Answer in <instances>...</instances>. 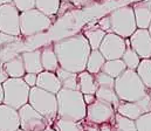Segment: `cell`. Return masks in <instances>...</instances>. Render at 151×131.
Returning <instances> with one entry per match:
<instances>
[{
    "instance_id": "cell-1",
    "label": "cell",
    "mask_w": 151,
    "mask_h": 131,
    "mask_svg": "<svg viewBox=\"0 0 151 131\" xmlns=\"http://www.w3.org/2000/svg\"><path fill=\"white\" fill-rule=\"evenodd\" d=\"M60 68L73 73L86 70V64L91 48L82 33L62 38L53 44Z\"/></svg>"
},
{
    "instance_id": "cell-2",
    "label": "cell",
    "mask_w": 151,
    "mask_h": 131,
    "mask_svg": "<svg viewBox=\"0 0 151 131\" xmlns=\"http://www.w3.org/2000/svg\"><path fill=\"white\" fill-rule=\"evenodd\" d=\"M58 117L80 122L86 118L87 105L83 100V94L78 90L62 88L56 94Z\"/></svg>"
},
{
    "instance_id": "cell-3",
    "label": "cell",
    "mask_w": 151,
    "mask_h": 131,
    "mask_svg": "<svg viewBox=\"0 0 151 131\" xmlns=\"http://www.w3.org/2000/svg\"><path fill=\"white\" fill-rule=\"evenodd\" d=\"M115 91L122 102H136L149 95V89L143 84L136 70L127 69L115 79Z\"/></svg>"
},
{
    "instance_id": "cell-4",
    "label": "cell",
    "mask_w": 151,
    "mask_h": 131,
    "mask_svg": "<svg viewBox=\"0 0 151 131\" xmlns=\"http://www.w3.org/2000/svg\"><path fill=\"white\" fill-rule=\"evenodd\" d=\"M28 104H31L40 115L48 121L49 125H53L58 117V102L55 94L48 92L37 86L32 87L29 90Z\"/></svg>"
},
{
    "instance_id": "cell-5",
    "label": "cell",
    "mask_w": 151,
    "mask_h": 131,
    "mask_svg": "<svg viewBox=\"0 0 151 131\" xmlns=\"http://www.w3.org/2000/svg\"><path fill=\"white\" fill-rule=\"evenodd\" d=\"M110 33H115L124 39H129L137 29L132 6H122L109 14Z\"/></svg>"
},
{
    "instance_id": "cell-6",
    "label": "cell",
    "mask_w": 151,
    "mask_h": 131,
    "mask_svg": "<svg viewBox=\"0 0 151 131\" xmlns=\"http://www.w3.org/2000/svg\"><path fill=\"white\" fill-rule=\"evenodd\" d=\"M4 104L19 110L28 103L31 87L26 84L22 77H8L4 83Z\"/></svg>"
},
{
    "instance_id": "cell-7",
    "label": "cell",
    "mask_w": 151,
    "mask_h": 131,
    "mask_svg": "<svg viewBox=\"0 0 151 131\" xmlns=\"http://www.w3.org/2000/svg\"><path fill=\"white\" fill-rule=\"evenodd\" d=\"M52 26L50 16L43 14L37 8L20 12V34L33 37L47 32Z\"/></svg>"
},
{
    "instance_id": "cell-8",
    "label": "cell",
    "mask_w": 151,
    "mask_h": 131,
    "mask_svg": "<svg viewBox=\"0 0 151 131\" xmlns=\"http://www.w3.org/2000/svg\"><path fill=\"white\" fill-rule=\"evenodd\" d=\"M0 32L13 37L20 35V12L13 2L0 6Z\"/></svg>"
},
{
    "instance_id": "cell-9",
    "label": "cell",
    "mask_w": 151,
    "mask_h": 131,
    "mask_svg": "<svg viewBox=\"0 0 151 131\" xmlns=\"http://www.w3.org/2000/svg\"><path fill=\"white\" fill-rule=\"evenodd\" d=\"M20 129L24 131H40L49 125L48 121L31 105L25 104L19 110Z\"/></svg>"
},
{
    "instance_id": "cell-10",
    "label": "cell",
    "mask_w": 151,
    "mask_h": 131,
    "mask_svg": "<svg viewBox=\"0 0 151 131\" xmlns=\"http://www.w3.org/2000/svg\"><path fill=\"white\" fill-rule=\"evenodd\" d=\"M115 115H116V110L113 105L96 100L90 105H87L86 120L99 125L103 123L113 124L115 121Z\"/></svg>"
},
{
    "instance_id": "cell-11",
    "label": "cell",
    "mask_w": 151,
    "mask_h": 131,
    "mask_svg": "<svg viewBox=\"0 0 151 131\" xmlns=\"http://www.w3.org/2000/svg\"><path fill=\"white\" fill-rule=\"evenodd\" d=\"M125 48L127 44L124 38L115 33H107L99 47V50L106 60H116L122 59Z\"/></svg>"
},
{
    "instance_id": "cell-12",
    "label": "cell",
    "mask_w": 151,
    "mask_h": 131,
    "mask_svg": "<svg viewBox=\"0 0 151 131\" xmlns=\"http://www.w3.org/2000/svg\"><path fill=\"white\" fill-rule=\"evenodd\" d=\"M151 111V100L148 96H145L144 98L136 101V102H119V105L116 109V112L128 117L132 121H136L138 117H141L142 115L150 112Z\"/></svg>"
},
{
    "instance_id": "cell-13",
    "label": "cell",
    "mask_w": 151,
    "mask_h": 131,
    "mask_svg": "<svg viewBox=\"0 0 151 131\" xmlns=\"http://www.w3.org/2000/svg\"><path fill=\"white\" fill-rule=\"evenodd\" d=\"M129 41L141 59H151V35L148 29L137 28L129 38Z\"/></svg>"
},
{
    "instance_id": "cell-14",
    "label": "cell",
    "mask_w": 151,
    "mask_h": 131,
    "mask_svg": "<svg viewBox=\"0 0 151 131\" xmlns=\"http://www.w3.org/2000/svg\"><path fill=\"white\" fill-rule=\"evenodd\" d=\"M18 129H20L18 110L1 103L0 104V131H15Z\"/></svg>"
},
{
    "instance_id": "cell-15",
    "label": "cell",
    "mask_w": 151,
    "mask_h": 131,
    "mask_svg": "<svg viewBox=\"0 0 151 131\" xmlns=\"http://www.w3.org/2000/svg\"><path fill=\"white\" fill-rule=\"evenodd\" d=\"M37 87L41 88L48 92L55 94V95L62 89L61 82L58 79L56 74L52 73V72H47V70H43V72L38 74Z\"/></svg>"
},
{
    "instance_id": "cell-16",
    "label": "cell",
    "mask_w": 151,
    "mask_h": 131,
    "mask_svg": "<svg viewBox=\"0 0 151 131\" xmlns=\"http://www.w3.org/2000/svg\"><path fill=\"white\" fill-rule=\"evenodd\" d=\"M21 57L24 61V67L26 73L39 74L43 72L42 63H41V49L24 52L21 54Z\"/></svg>"
},
{
    "instance_id": "cell-17",
    "label": "cell",
    "mask_w": 151,
    "mask_h": 131,
    "mask_svg": "<svg viewBox=\"0 0 151 131\" xmlns=\"http://www.w3.org/2000/svg\"><path fill=\"white\" fill-rule=\"evenodd\" d=\"M136 26L141 29H148L151 22V9L147 6L145 1H138L132 5Z\"/></svg>"
},
{
    "instance_id": "cell-18",
    "label": "cell",
    "mask_w": 151,
    "mask_h": 131,
    "mask_svg": "<svg viewBox=\"0 0 151 131\" xmlns=\"http://www.w3.org/2000/svg\"><path fill=\"white\" fill-rule=\"evenodd\" d=\"M2 69L7 74L8 77H22L26 74L25 67H24V61L21 57V54L14 55L9 60L5 61L2 63Z\"/></svg>"
},
{
    "instance_id": "cell-19",
    "label": "cell",
    "mask_w": 151,
    "mask_h": 131,
    "mask_svg": "<svg viewBox=\"0 0 151 131\" xmlns=\"http://www.w3.org/2000/svg\"><path fill=\"white\" fill-rule=\"evenodd\" d=\"M41 63H42L43 70L52 72V73H55L58 70V68L60 67L56 54L53 48V44L45 46L41 49Z\"/></svg>"
},
{
    "instance_id": "cell-20",
    "label": "cell",
    "mask_w": 151,
    "mask_h": 131,
    "mask_svg": "<svg viewBox=\"0 0 151 131\" xmlns=\"http://www.w3.org/2000/svg\"><path fill=\"white\" fill-rule=\"evenodd\" d=\"M77 89L83 95L84 94H94L97 90V84L95 81V76L87 70H83L77 74Z\"/></svg>"
},
{
    "instance_id": "cell-21",
    "label": "cell",
    "mask_w": 151,
    "mask_h": 131,
    "mask_svg": "<svg viewBox=\"0 0 151 131\" xmlns=\"http://www.w3.org/2000/svg\"><path fill=\"white\" fill-rule=\"evenodd\" d=\"M95 96H96V100L113 105L115 110L117 109V107L119 105V102H121L116 95L115 87H97Z\"/></svg>"
},
{
    "instance_id": "cell-22",
    "label": "cell",
    "mask_w": 151,
    "mask_h": 131,
    "mask_svg": "<svg viewBox=\"0 0 151 131\" xmlns=\"http://www.w3.org/2000/svg\"><path fill=\"white\" fill-rule=\"evenodd\" d=\"M104 62H106V59L103 57L101 52L99 49H91V52L88 56V60H87L86 70L89 72L90 74L95 75V74L101 72L102 66L104 64Z\"/></svg>"
},
{
    "instance_id": "cell-23",
    "label": "cell",
    "mask_w": 151,
    "mask_h": 131,
    "mask_svg": "<svg viewBox=\"0 0 151 131\" xmlns=\"http://www.w3.org/2000/svg\"><path fill=\"white\" fill-rule=\"evenodd\" d=\"M125 70H127V66L124 64L122 59L106 60V62H104V64L102 66V69H101V72H103L104 74L111 76L114 79L118 77Z\"/></svg>"
},
{
    "instance_id": "cell-24",
    "label": "cell",
    "mask_w": 151,
    "mask_h": 131,
    "mask_svg": "<svg viewBox=\"0 0 151 131\" xmlns=\"http://www.w3.org/2000/svg\"><path fill=\"white\" fill-rule=\"evenodd\" d=\"M58 79L61 82V86L65 89H72V90H78L77 89V74L66 70L63 68H58V70L55 72Z\"/></svg>"
},
{
    "instance_id": "cell-25",
    "label": "cell",
    "mask_w": 151,
    "mask_h": 131,
    "mask_svg": "<svg viewBox=\"0 0 151 131\" xmlns=\"http://www.w3.org/2000/svg\"><path fill=\"white\" fill-rule=\"evenodd\" d=\"M82 34H83L84 38L87 39V41H88V44H89L91 49H99L100 44H101L103 38L106 37L107 33H106L104 31H102L99 26H96V27H94V28H88V29H86Z\"/></svg>"
},
{
    "instance_id": "cell-26",
    "label": "cell",
    "mask_w": 151,
    "mask_h": 131,
    "mask_svg": "<svg viewBox=\"0 0 151 131\" xmlns=\"http://www.w3.org/2000/svg\"><path fill=\"white\" fill-rule=\"evenodd\" d=\"M125 44L127 48L124 50V54L122 56V60L124 62V64L127 66V69H131V70H136V68L138 67L139 62H141V57L138 56V54L131 48L129 39H125Z\"/></svg>"
},
{
    "instance_id": "cell-27",
    "label": "cell",
    "mask_w": 151,
    "mask_h": 131,
    "mask_svg": "<svg viewBox=\"0 0 151 131\" xmlns=\"http://www.w3.org/2000/svg\"><path fill=\"white\" fill-rule=\"evenodd\" d=\"M53 128L56 131H84L82 121L76 122L60 117H56V120L53 123Z\"/></svg>"
},
{
    "instance_id": "cell-28",
    "label": "cell",
    "mask_w": 151,
    "mask_h": 131,
    "mask_svg": "<svg viewBox=\"0 0 151 131\" xmlns=\"http://www.w3.org/2000/svg\"><path fill=\"white\" fill-rule=\"evenodd\" d=\"M136 73L148 89H151V59H141Z\"/></svg>"
},
{
    "instance_id": "cell-29",
    "label": "cell",
    "mask_w": 151,
    "mask_h": 131,
    "mask_svg": "<svg viewBox=\"0 0 151 131\" xmlns=\"http://www.w3.org/2000/svg\"><path fill=\"white\" fill-rule=\"evenodd\" d=\"M60 4L61 0H35V8L43 14L52 16L59 12Z\"/></svg>"
},
{
    "instance_id": "cell-30",
    "label": "cell",
    "mask_w": 151,
    "mask_h": 131,
    "mask_svg": "<svg viewBox=\"0 0 151 131\" xmlns=\"http://www.w3.org/2000/svg\"><path fill=\"white\" fill-rule=\"evenodd\" d=\"M111 127H113V131H137L135 121L128 117H124L117 112L115 115V121L111 124Z\"/></svg>"
},
{
    "instance_id": "cell-31",
    "label": "cell",
    "mask_w": 151,
    "mask_h": 131,
    "mask_svg": "<svg viewBox=\"0 0 151 131\" xmlns=\"http://www.w3.org/2000/svg\"><path fill=\"white\" fill-rule=\"evenodd\" d=\"M135 123L137 131H151V111L138 117Z\"/></svg>"
},
{
    "instance_id": "cell-32",
    "label": "cell",
    "mask_w": 151,
    "mask_h": 131,
    "mask_svg": "<svg viewBox=\"0 0 151 131\" xmlns=\"http://www.w3.org/2000/svg\"><path fill=\"white\" fill-rule=\"evenodd\" d=\"M97 87H115V79L104 74L103 72H100L94 75Z\"/></svg>"
},
{
    "instance_id": "cell-33",
    "label": "cell",
    "mask_w": 151,
    "mask_h": 131,
    "mask_svg": "<svg viewBox=\"0 0 151 131\" xmlns=\"http://www.w3.org/2000/svg\"><path fill=\"white\" fill-rule=\"evenodd\" d=\"M12 2L19 12H25L35 8V0H12Z\"/></svg>"
},
{
    "instance_id": "cell-34",
    "label": "cell",
    "mask_w": 151,
    "mask_h": 131,
    "mask_svg": "<svg viewBox=\"0 0 151 131\" xmlns=\"http://www.w3.org/2000/svg\"><path fill=\"white\" fill-rule=\"evenodd\" d=\"M18 40H19V37L8 35V34H5V33L0 32V50H2L4 48H6L9 44L17 42Z\"/></svg>"
},
{
    "instance_id": "cell-35",
    "label": "cell",
    "mask_w": 151,
    "mask_h": 131,
    "mask_svg": "<svg viewBox=\"0 0 151 131\" xmlns=\"http://www.w3.org/2000/svg\"><path fill=\"white\" fill-rule=\"evenodd\" d=\"M37 79H38V74H33V73H26L22 76V80L26 82V84L28 87H35L37 86Z\"/></svg>"
},
{
    "instance_id": "cell-36",
    "label": "cell",
    "mask_w": 151,
    "mask_h": 131,
    "mask_svg": "<svg viewBox=\"0 0 151 131\" xmlns=\"http://www.w3.org/2000/svg\"><path fill=\"white\" fill-rule=\"evenodd\" d=\"M97 26H99L102 31H104L106 33H110V19H109V15L103 16L102 19H100Z\"/></svg>"
},
{
    "instance_id": "cell-37",
    "label": "cell",
    "mask_w": 151,
    "mask_h": 131,
    "mask_svg": "<svg viewBox=\"0 0 151 131\" xmlns=\"http://www.w3.org/2000/svg\"><path fill=\"white\" fill-rule=\"evenodd\" d=\"M82 124H83V129L84 131H97L99 130V124H95L93 122L87 121L86 118L82 120Z\"/></svg>"
},
{
    "instance_id": "cell-38",
    "label": "cell",
    "mask_w": 151,
    "mask_h": 131,
    "mask_svg": "<svg viewBox=\"0 0 151 131\" xmlns=\"http://www.w3.org/2000/svg\"><path fill=\"white\" fill-rule=\"evenodd\" d=\"M83 100H84L86 105H90L91 103H94L96 101V96L94 94H84L83 95Z\"/></svg>"
},
{
    "instance_id": "cell-39",
    "label": "cell",
    "mask_w": 151,
    "mask_h": 131,
    "mask_svg": "<svg viewBox=\"0 0 151 131\" xmlns=\"http://www.w3.org/2000/svg\"><path fill=\"white\" fill-rule=\"evenodd\" d=\"M97 131H113V127L110 123H103L99 125V130Z\"/></svg>"
},
{
    "instance_id": "cell-40",
    "label": "cell",
    "mask_w": 151,
    "mask_h": 131,
    "mask_svg": "<svg viewBox=\"0 0 151 131\" xmlns=\"http://www.w3.org/2000/svg\"><path fill=\"white\" fill-rule=\"evenodd\" d=\"M8 79V76H7V74L5 73V70L2 69V68H0V83H4L6 80Z\"/></svg>"
},
{
    "instance_id": "cell-41",
    "label": "cell",
    "mask_w": 151,
    "mask_h": 131,
    "mask_svg": "<svg viewBox=\"0 0 151 131\" xmlns=\"http://www.w3.org/2000/svg\"><path fill=\"white\" fill-rule=\"evenodd\" d=\"M73 4H75L77 6H84V5H87L88 2H90L91 0H70Z\"/></svg>"
},
{
    "instance_id": "cell-42",
    "label": "cell",
    "mask_w": 151,
    "mask_h": 131,
    "mask_svg": "<svg viewBox=\"0 0 151 131\" xmlns=\"http://www.w3.org/2000/svg\"><path fill=\"white\" fill-rule=\"evenodd\" d=\"M4 102V88H2V83H0V104Z\"/></svg>"
},
{
    "instance_id": "cell-43",
    "label": "cell",
    "mask_w": 151,
    "mask_h": 131,
    "mask_svg": "<svg viewBox=\"0 0 151 131\" xmlns=\"http://www.w3.org/2000/svg\"><path fill=\"white\" fill-rule=\"evenodd\" d=\"M40 131H56V130L53 128V125H48L47 128H45V129H42V130H40Z\"/></svg>"
},
{
    "instance_id": "cell-44",
    "label": "cell",
    "mask_w": 151,
    "mask_h": 131,
    "mask_svg": "<svg viewBox=\"0 0 151 131\" xmlns=\"http://www.w3.org/2000/svg\"><path fill=\"white\" fill-rule=\"evenodd\" d=\"M11 2H12V0H0V6L6 5V4H11Z\"/></svg>"
},
{
    "instance_id": "cell-45",
    "label": "cell",
    "mask_w": 151,
    "mask_h": 131,
    "mask_svg": "<svg viewBox=\"0 0 151 131\" xmlns=\"http://www.w3.org/2000/svg\"><path fill=\"white\" fill-rule=\"evenodd\" d=\"M144 1H145L147 6H148V7H149V8L151 9V0H144Z\"/></svg>"
},
{
    "instance_id": "cell-46",
    "label": "cell",
    "mask_w": 151,
    "mask_h": 131,
    "mask_svg": "<svg viewBox=\"0 0 151 131\" xmlns=\"http://www.w3.org/2000/svg\"><path fill=\"white\" fill-rule=\"evenodd\" d=\"M148 31H149V33H150V35H151V22H150V26H149V28H148Z\"/></svg>"
},
{
    "instance_id": "cell-47",
    "label": "cell",
    "mask_w": 151,
    "mask_h": 131,
    "mask_svg": "<svg viewBox=\"0 0 151 131\" xmlns=\"http://www.w3.org/2000/svg\"><path fill=\"white\" fill-rule=\"evenodd\" d=\"M149 97H150V100H151V89H149Z\"/></svg>"
},
{
    "instance_id": "cell-48",
    "label": "cell",
    "mask_w": 151,
    "mask_h": 131,
    "mask_svg": "<svg viewBox=\"0 0 151 131\" xmlns=\"http://www.w3.org/2000/svg\"><path fill=\"white\" fill-rule=\"evenodd\" d=\"M15 131H24V130H21V129H18V130H15Z\"/></svg>"
},
{
    "instance_id": "cell-49",
    "label": "cell",
    "mask_w": 151,
    "mask_h": 131,
    "mask_svg": "<svg viewBox=\"0 0 151 131\" xmlns=\"http://www.w3.org/2000/svg\"><path fill=\"white\" fill-rule=\"evenodd\" d=\"M65 1H66V0H65Z\"/></svg>"
}]
</instances>
